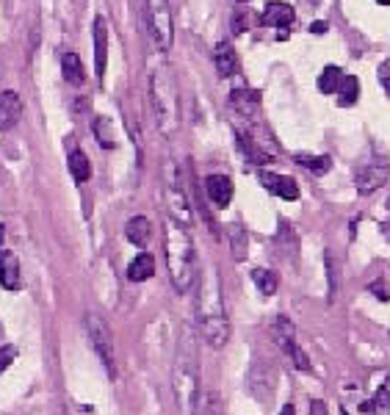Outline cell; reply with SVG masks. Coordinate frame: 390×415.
Here are the masks:
<instances>
[{"instance_id": "cell-32", "label": "cell", "mask_w": 390, "mask_h": 415, "mask_svg": "<svg viewBox=\"0 0 390 415\" xmlns=\"http://www.w3.org/2000/svg\"><path fill=\"white\" fill-rule=\"evenodd\" d=\"M230 28H233V33H244L249 28V11H235Z\"/></svg>"}, {"instance_id": "cell-39", "label": "cell", "mask_w": 390, "mask_h": 415, "mask_svg": "<svg viewBox=\"0 0 390 415\" xmlns=\"http://www.w3.org/2000/svg\"><path fill=\"white\" fill-rule=\"evenodd\" d=\"M377 3H382V6H390V0H377Z\"/></svg>"}, {"instance_id": "cell-11", "label": "cell", "mask_w": 390, "mask_h": 415, "mask_svg": "<svg viewBox=\"0 0 390 415\" xmlns=\"http://www.w3.org/2000/svg\"><path fill=\"white\" fill-rule=\"evenodd\" d=\"M260 183L274 197H283V200H296L299 197V185H296L293 178H283V175H274V172H260Z\"/></svg>"}, {"instance_id": "cell-27", "label": "cell", "mask_w": 390, "mask_h": 415, "mask_svg": "<svg viewBox=\"0 0 390 415\" xmlns=\"http://www.w3.org/2000/svg\"><path fill=\"white\" fill-rule=\"evenodd\" d=\"M230 244L235 260H247V230L241 225H230Z\"/></svg>"}, {"instance_id": "cell-28", "label": "cell", "mask_w": 390, "mask_h": 415, "mask_svg": "<svg viewBox=\"0 0 390 415\" xmlns=\"http://www.w3.org/2000/svg\"><path fill=\"white\" fill-rule=\"evenodd\" d=\"M296 163L308 166L313 175H327V172H330V166H332V161H330L327 156H318V158H313V156H296Z\"/></svg>"}, {"instance_id": "cell-15", "label": "cell", "mask_w": 390, "mask_h": 415, "mask_svg": "<svg viewBox=\"0 0 390 415\" xmlns=\"http://www.w3.org/2000/svg\"><path fill=\"white\" fill-rule=\"evenodd\" d=\"M213 64H216V72H219L222 78L235 75V70H238V55H235L230 42H219V45H216V50H213Z\"/></svg>"}, {"instance_id": "cell-17", "label": "cell", "mask_w": 390, "mask_h": 415, "mask_svg": "<svg viewBox=\"0 0 390 415\" xmlns=\"http://www.w3.org/2000/svg\"><path fill=\"white\" fill-rule=\"evenodd\" d=\"M230 100H233L235 111H238V114H244L247 119H252V117L258 114V108H260V95L255 92V89H235Z\"/></svg>"}, {"instance_id": "cell-1", "label": "cell", "mask_w": 390, "mask_h": 415, "mask_svg": "<svg viewBox=\"0 0 390 415\" xmlns=\"http://www.w3.org/2000/svg\"><path fill=\"white\" fill-rule=\"evenodd\" d=\"M172 396L175 407L180 415H191L197 410L200 399V349L191 327H183L178 355H175V368H172Z\"/></svg>"}, {"instance_id": "cell-38", "label": "cell", "mask_w": 390, "mask_h": 415, "mask_svg": "<svg viewBox=\"0 0 390 415\" xmlns=\"http://www.w3.org/2000/svg\"><path fill=\"white\" fill-rule=\"evenodd\" d=\"M280 415H296V410H293V404H286V407H283V413Z\"/></svg>"}, {"instance_id": "cell-40", "label": "cell", "mask_w": 390, "mask_h": 415, "mask_svg": "<svg viewBox=\"0 0 390 415\" xmlns=\"http://www.w3.org/2000/svg\"><path fill=\"white\" fill-rule=\"evenodd\" d=\"M238 3H247V0H238Z\"/></svg>"}, {"instance_id": "cell-16", "label": "cell", "mask_w": 390, "mask_h": 415, "mask_svg": "<svg viewBox=\"0 0 390 415\" xmlns=\"http://www.w3.org/2000/svg\"><path fill=\"white\" fill-rule=\"evenodd\" d=\"M263 26H274V28H288L293 23V9L288 6V3H280V0H274V3H269L266 6V11H263V20H260Z\"/></svg>"}, {"instance_id": "cell-34", "label": "cell", "mask_w": 390, "mask_h": 415, "mask_svg": "<svg viewBox=\"0 0 390 415\" xmlns=\"http://www.w3.org/2000/svg\"><path fill=\"white\" fill-rule=\"evenodd\" d=\"M371 293H377L382 302H388L390 299V293H388V286H385V280H377L374 286H371Z\"/></svg>"}, {"instance_id": "cell-13", "label": "cell", "mask_w": 390, "mask_h": 415, "mask_svg": "<svg viewBox=\"0 0 390 415\" xmlns=\"http://www.w3.org/2000/svg\"><path fill=\"white\" fill-rule=\"evenodd\" d=\"M94 70L97 78H105V61H108V28L105 17H94Z\"/></svg>"}, {"instance_id": "cell-26", "label": "cell", "mask_w": 390, "mask_h": 415, "mask_svg": "<svg viewBox=\"0 0 390 415\" xmlns=\"http://www.w3.org/2000/svg\"><path fill=\"white\" fill-rule=\"evenodd\" d=\"M252 277H255V286L260 288V293L271 296V293L277 291V274H274V271H269V269H255Z\"/></svg>"}, {"instance_id": "cell-22", "label": "cell", "mask_w": 390, "mask_h": 415, "mask_svg": "<svg viewBox=\"0 0 390 415\" xmlns=\"http://www.w3.org/2000/svg\"><path fill=\"white\" fill-rule=\"evenodd\" d=\"M271 335H274V340L280 343V349H283V352L291 349V343H296V340H293V324L288 321L286 316L274 318V324H271Z\"/></svg>"}, {"instance_id": "cell-31", "label": "cell", "mask_w": 390, "mask_h": 415, "mask_svg": "<svg viewBox=\"0 0 390 415\" xmlns=\"http://www.w3.org/2000/svg\"><path fill=\"white\" fill-rule=\"evenodd\" d=\"M14 357H17V346H11V343L0 346V374H3L9 365L14 363Z\"/></svg>"}, {"instance_id": "cell-19", "label": "cell", "mask_w": 390, "mask_h": 415, "mask_svg": "<svg viewBox=\"0 0 390 415\" xmlns=\"http://www.w3.org/2000/svg\"><path fill=\"white\" fill-rule=\"evenodd\" d=\"M153 271H156V258L147 255V252H141V255H136V260L128 266V280H133V283H144V280L153 277Z\"/></svg>"}, {"instance_id": "cell-2", "label": "cell", "mask_w": 390, "mask_h": 415, "mask_svg": "<svg viewBox=\"0 0 390 415\" xmlns=\"http://www.w3.org/2000/svg\"><path fill=\"white\" fill-rule=\"evenodd\" d=\"M200 327L202 335L213 349H222L230 340V321L224 313V299H222V283H219V271L205 269L200 277Z\"/></svg>"}, {"instance_id": "cell-37", "label": "cell", "mask_w": 390, "mask_h": 415, "mask_svg": "<svg viewBox=\"0 0 390 415\" xmlns=\"http://www.w3.org/2000/svg\"><path fill=\"white\" fill-rule=\"evenodd\" d=\"M327 31V23H313L310 26V33H324Z\"/></svg>"}, {"instance_id": "cell-5", "label": "cell", "mask_w": 390, "mask_h": 415, "mask_svg": "<svg viewBox=\"0 0 390 415\" xmlns=\"http://www.w3.org/2000/svg\"><path fill=\"white\" fill-rule=\"evenodd\" d=\"M163 200H166V216L175 219L178 225L188 227L191 225V208H188V200H185V191L180 185V178H178V166L175 163H163Z\"/></svg>"}, {"instance_id": "cell-21", "label": "cell", "mask_w": 390, "mask_h": 415, "mask_svg": "<svg viewBox=\"0 0 390 415\" xmlns=\"http://www.w3.org/2000/svg\"><path fill=\"white\" fill-rule=\"evenodd\" d=\"M70 172H72V178H75L78 185H83L92 178V163H89V158H86L83 150H72L70 153Z\"/></svg>"}, {"instance_id": "cell-12", "label": "cell", "mask_w": 390, "mask_h": 415, "mask_svg": "<svg viewBox=\"0 0 390 415\" xmlns=\"http://www.w3.org/2000/svg\"><path fill=\"white\" fill-rule=\"evenodd\" d=\"M23 117V103L17 92H0V128L11 130Z\"/></svg>"}, {"instance_id": "cell-23", "label": "cell", "mask_w": 390, "mask_h": 415, "mask_svg": "<svg viewBox=\"0 0 390 415\" xmlns=\"http://www.w3.org/2000/svg\"><path fill=\"white\" fill-rule=\"evenodd\" d=\"M343 78H346V75H343V70L335 67V64H330V67L318 75V89H321L324 95H332V92H338V86H340V80Z\"/></svg>"}, {"instance_id": "cell-30", "label": "cell", "mask_w": 390, "mask_h": 415, "mask_svg": "<svg viewBox=\"0 0 390 415\" xmlns=\"http://www.w3.org/2000/svg\"><path fill=\"white\" fill-rule=\"evenodd\" d=\"M286 355L293 360V365H296L299 371H310V360H308V355L302 352V346H299V343H291V349H288Z\"/></svg>"}, {"instance_id": "cell-4", "label": "cell", "mask_w": 390, "mask_h": 415, "mask_svg": "<svg viewBox=\"0 0 390 415\" xmlns=\"http://www.w3.org/2000/svg\"><path fill=\"white\" fill-rule=\"evenodd\" d=\"M194 260H197L194 247H191V238L185 235V227L166 216V263H169L172 286L180 293L188 291L191 280H194Z\"/></svg>"}, {"instance_id": "cell-33", "label": "cell", "mask_w": 390, "mask_h": 415, "mask_svg": "<svg viewBox=\"0 0 390 415\" xmlns=\"http://www.w3.org/2000/svg\"><path fill=\"white\" fill-rule=\"evenodd\" d=\"M324 258H327V271H330V288H332L330 293L335 296V288H338V271H335V258H332V252H327Z\"/></svg>"}, {"instance_id": "cell-29", "label": "cell", "mask_w": 390, "mask_h": 415, "mask_svg": "<svg viewBox=\"0 0 390 415\" xmlns=\"http://www.w3.org/2000/svg\"><path fill=\"white\" fill-rule=\"evenodd\" d=\"M371 410H374V415H390V377L385 379V385L377 390Z\"/></svg>"}, {"instance_id": "cell-10", "label": "cell", "mask_w": 390, "mask_h": 415, "mask_svg": "<svg viewBox=\"0 0 390 415\" xmlns=\"http://www.w3.org/2000/svg\"><path fill=\"white\" fill-rule=\"evenodd\" d=\"M205 194L216 208H227L233 200V180L224 175H208L205 178Z\"/></svg>"}, {"instance_id": "cell-7", "label": "cell", "mask_w": 390, "mask_h": 415, "mask_svg": "<svg viewBox=\"0 0 390 415\" xmlns=\"http://www.w3.org/2000/svg\"><path fill=\"white\" fill-rule=\"evenodd\" d=\"M86 333H89V340L94 346V352L100 355L108 377L117 374V360H114V338H111V330L105 324V318H100L97 313H86Z\"/></svg>"}, {"instance_id": "cell-9", "label": "cell", "mask_w": 390, "mask_h": 415, "mask_svg": "<svg viewBox=\"0 0 390 415\" xmlns=\"http://www.w3.org/2000/svg\"><path fill=\"white\" fill-rule=\"evenodd\" d=\"M249 388H252V396L269 404L271 401V393H274V368L269 360H255L252 371H249Z\"/></svg>"}, {"instance_id": "cell-36", "label": "cell", "mask_w": 390, "mask_h": 415, "mask_svg": "<svg viewBox=\"0 0 390 415\" xmlns=\"http://www.w3.org/2000/svg\"><path fill=\"white\" fill-rule=\"evenodd\" d=\"M310 415H327V401H321V399H313V401H310Z\"/></svg>"}, {"instance_id": "cell-3", "label": "cell", "mask_w": 390, "mask_h": 415, "mask_svg": "<svg viewBox=\"0 0 390 415\" xmlns=\"http://www.w3.org/2000/svg\"><path fill=\"white\" fill-rule=\"evenodd\" d=\"M150 100H153L158 128H161V133L169 136L180 122V95H178L175 75L166 64H161L150 78Z\"/></svg>"}, {"instance_id": "cell-35", "label": "cell", "mask_w": 390, "mask_h": 415, "mask_svg": "<svg viewBox=\"0 0 390 415\" xmlns=\"http://www.w3.org/2000/svg\"><path fill=\"white\" fill-rule=\"evenodd\" d=\"M379 80H382V89L390 95V61H385V64L379 67Z\"/></svg>"}, {"instance_id": "cell-41", "label": "cell", "mask_w": 390, "mask_h": 415, "mask_svg": "<svg viewBox=\"0 0 390 415\" xmlns=\"http://www.w3.org/2000/svg\"><path fill=\"white\" fill-rule=\"evenodd\" d=\"M388 205H390V203H388Z\"/></svg>"}, {"instance_id": "cell-25", "label": "cell", "mask_w": 390, "mask_h": 415, "mask_svg": "<svg viewBox=\"0 0 390 415\" xmlns=\"http://www.w3.org/2000/svg\"><path fill=\"white\" fill-rule=\"evenodd\" d=\"M94 136H97V141L103 144L105 150H114V147H117V139H114L111 122H108L105 117H97V119H94Z\"/></svg>"}, {"instance_id": "cell-18", "label": "cell", "mask_w": 390, "mask_h": 415, "mask_svg": "<svg viewBox=\"0 0 390 415\" xmlns=\"http://www.w3.org/2000/svg\"><path fill=\"white\" fill-rule=\"evenodd\" d=\"M125 235H128L130 244L144 247V244L150 241V235H153V225H150V219H147V216H133V219L128 222V227H125Z\"/></svg>"}, {"instance_id": "cell-24", "label": "cell", "mask_w": 390, "mask_h": 415, "mask_svg": "<svg viewBox=\"0 0 390 415\" xmlns=\"http://www.w3.org/2000/svg\"><path fill=\"white\" fill-rule=\"evenodd\" d=\"M340 92V105H354L357 103V97H360V83H357V78H343L338 86Z\"/></svg>"}, {"instance_id": "cell-6", "label": "cell", "mask_w": 390, "mask_h": 415, "mask_svg": "<svg viewBox=\"0 0 390 415\" xmlns=\"http://www.w3.org/2000/svg\"><path fill=\"white\" fill-rule=\"evenodd\" d=\"M147 26L153 33V42L161 53H166L172 48V6L169 0H147Z\"/></svg>"}, {"instance_id": "cell-20", "label": "cell", "mask_w": 390, "mask_h": 415, "mask_svg": "<svg viewBox=\"0 0 390 415\" xmlns=\"http://www.w3.org/2000/svg\"><path fill=\"white\" fill-rule=\"evenodd\" d=\"M61 72H64V80L72 83V86H80L86 80V72H83V64L75 53H64L61 55Z\"/></svg>"}, {"instance_id": "cell-14", "label": "cell", "mask_w": 390, "mask_h": 415, "mask_svg": "<svg viewBox=\"0 0 390 415\" xmlns=\"http://www.w3.org/2000/svg\"><path fill=\"white\" fill-rule=\"evenodd\" d=\"M0 286L6 291L20 288V260L9 249H0Z\"/></svg>"}, {"instance_id": "cell-8", "label": "cell", "mask_w": 390, "mask_h": 415, "mask_svg": "<svg viewBox=\"0 0 390 415\" xmlns=\"http://www.w3.org/2000/svg\"><path fill=\"white\" fill-rule=\"evenodd\" d=\"M354 183L360 194H374L377 188L388 183V161L382 156H368L365 161H360L354 169Z\"/></svg>"}]
</instances>
